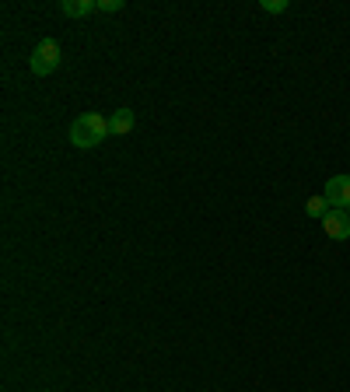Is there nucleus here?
<instances>
[{
  "label": "nucleus",
  "mask_w": 350,
  "mask_h": 392,
  "mask_svg": "<svg viewBox=\"0 0 350 392\" xmlns=\"http://www.w3.org/2000/svg\"><path fill=\"white\" fill-rule=\"evenodd\" d=\"M109 133H112L109 130V120H105L102 112H81V116L70 123V144L81 147V151H91V147H98Z\"/></svg>",
  "instance_id": "obj_1"
},
{
  "label": "nucleus",
  "mask_w": 350,
  "mask_h": 392,
  "mask_svg": "<svg viewBox=\"0 0 350 392\" xmlns=\"http://www.w3.org/2000/svg\"><path fill=\"white\" fill-rule=\"evenodd\" d=\"M28 67H32L36 78H49V74L60 67V43H56V39H43V43L32 49Z\"/></svg>",
  "instance_id": "obj_2"
},
{
  "label": "nucleus",
  "mask_w": 350,
  "mask_h": 392,
  "mask_svg": "<svg viewBox=\"0 0 350 392\" xmlns=\"http://www.w3.org/2000/svg\"><path fill=\"white\" fill-rule=\"evenodd\" d=\"M326 203L336 207V211H350V175H333L326 182Z\"/></svg>",
  "instance_id": "obj_3"
},
{
  "label": "nucleus",
  "mask_w": 350,
  "mask_h": 392,
  "mask_svg": "<svg viewBox=\"0 0 350 392\" xmlns=\"http://www.w3.org/2000/svg\"><path fill=\"white\" fill-rule=\"evenodd\" d=\"M322 231H326L333 242H344V238H350V214H347V211L329 207V214L322 218Z\"/></svg>",
  "instance_id": "obj_4"
},
{
  "label": "nucleus",
  "mask_w": 350,
  "mask_h": 392,
  "mask_svg": "<svg viewBox=\"0 0 350 392\" xmlns=\"http://www.w3.org/2000/svg\"><path fill=\"white\" fill-rule=\"evenodd\" d=\"M60 11H63L67 18H88L91 11H98V0H63Z\"/></svg>",
  "instance_id": "obj_5"
},
{
  "label": "nucleus",
  "mask_w": 350,
  "mask_h": 392,
  "mask_svg": "<svg viewBox=\"0 0 350 392\" xmlns=\"http://www.w3.org/2000/svg\"><path fill=\"white\" fill-rule=\"evenodd\" d=\"M109 130L116 133V137L130 133L133 130V109H116V112L109 116Z\"/></svg>",
  "instance_id": "obj_6"
},
{
  "label": "nucleus",
  "mask_w": 350,
  "mask_h": 392,
  "mask_svg": "<svg viewBox=\"0 0 350 392\" xmlns=\"http://www.w3.org/2000/svg\"><path fill=\"white\" fill-rule=\"evenodd\" d=\"M305 214L308 218H326V214H329V203H326V196H312V200H308L305 203Z\"/></svg>",
  "instance_id": "obj_7"
},
{
  "label": "nucleus",
  "mask_w": 350,
  "mask_h": 392,
  "mask_svg": "<svg viewBox=\"0 0 350 392\" xmlns=\"http://www.w3.org/2000/svg\"><path fill=\"white\" fill-rule=\"evenodd\" d=\"M260 7L266 14H284V11H287V0H262Z\"/></svg>",
  "instance_id": "obj_8"
},
{
  "label": "nucleus",
  "mask_w": 350,
  "mask_h": 392,
  "mask_svg": "<svg viewBox=\"0 0 350 392\" xmlns=\"http://www.w3.org/2000/svg\"><path fill=\"white\" fill-rule=\"evenodd\" d=\"M98 11H105V14H116V11H123V0H98Z\"/></svg>",
  "instance_id": "obj_9"
},
{
  "label": "nucleus",
  "mask_w": 350,
  "mask_h": 392,
  "mask_svg": "<svg viewBox=\"0 0 350 392\" xmlns=\"http://www.w3.org/2000/svg\"><path fill=\"white\" fill-rule=\"evenodd\" d=\"M347 214H350V211H347Z\"/></svg>",
  "instance_id": "obj_10"
}]
</instances>
